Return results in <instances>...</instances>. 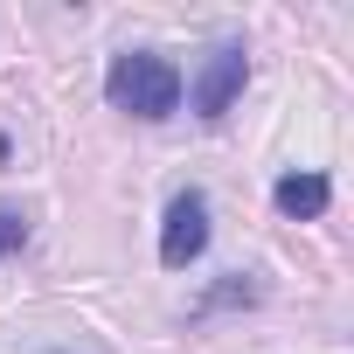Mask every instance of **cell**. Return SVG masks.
<instances>
[{
    "label": "cell",
    "mask_w": 354,
    "mask_h": 354,
    "mask_svg": "<svg viewBox=\"0 0 354 354\" xmlns=\"http://www.w3.org/2000/svg\"><path fill=\"white\" fill-rule=\"evenodd\" d=\"M104 97L118 111H132V118H174L181 111V70L167 56H153V49H125L104 70Z\"/></svg>",
    "instance_id": "obj_1"
},
{
    "label": "cell",
    "mask_w": 354,
    "mask_h": 354,
    "mask_svg": "<svg viewBox=\"0 0 354 354\" xmlns=\"http://www.w3.org/2000/svg\"><path fill=\"white\" fill-rule=\"evenodd\" d=\"M202 250H209V195L202 188H181L167 202V223H160V264L167 271H188Z\"/></svg>",
    "instance_id": "obj_2"
},
{
    "label": "cell",
    "mask_w": 354,
    "mask_h": 354,
    "mask_svg": "<svg viewBox=\"0 0 354 354\" xmlns=\"http://www.w3.org/2000/svg\"><path fill=\"white\" fill-rule=\"evenodd\" d=\"M243 84H250V56H243V42H223V49H209V63H202V77H195V118H223L236 97H243Z\"/></svg>",
    "instance_id": "obj_3"
},
{
    "label": "cell",
    "mask_w": 354,
    "mask_h": 354,
    "mask_svg": "<svg viewBox=\"0 0 354 354\" xmlns=\"http://www.w3.org/2000/svg\"><path fill=\"white\" fill-rule=\"evenodd\" d=\"M271 202H278L292 223H313V216H326L333 188H326V174H285V181L271 188Z\"/></svg>",
    "instance_id": "obj_4"
},
{
    "label": "cell",
    "mask_w": 354,
    "mask_h": 354,
    "mask_svg": "<svg viewBox=\"0 0 354 354\" xmlns=\"http://www.w3.org/2000/svg\"><path fill=\"white\" fill-rule=\"evenodd\" d=\"M250 299H257V285H250V278L236 271V278H223V285H216V292H209V299H202L195 313H216V306H250Z\"/></svg>",
    "instance_id": "obj_5"
},
{
    "label": "cell",
    "mask_w": 354,
    "mask_h": 354,
    "mask_svg": "<svg viewBox=\"0 0 354 354\" xmlns=\"http://www.w3.org/2000/svg\"><path fill=\"white\" fill-rule=\"evenodd\" d=\"M28 243V223L15 216V209H0V257H8V250H21Z\"/></svg>",
    "instance_id": "obj_6"
},
{
    "label": "cell",
    "mask_w": 354,
    "mask_h": 354,
    "mask_svg": "<svg viewBox=\"0 0 354 354\" xmlns=\"http://www.w3.org/2000/svg\"><path fill=\"white\" fill-rule=\"evenodd\" d=\"M49 354H70V347H49Z\"/></svg>",
    "instance_id": "obj_7"
}]
</instances>
